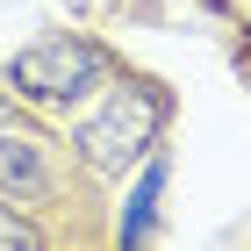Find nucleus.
<instances>
[{
    "label": "nucleus",
    "instance_id": "5",
    "mask_svg": "<svg viewBox=\"0 0 251 251\" xmlns=\"http://www.w3.org/2000/svg\"><path fill=\"white\" fill-rule=\"evenodd\" d=\"M7 244H43V230H36V223H22V215L0 201V251H7Z\"/></svg>",
    "mask_w": 251,
    "mask_h": 251
},
{
    "label": "nucleus",
    "instance_id": "2",
    "mask_svg": "<svg viewBox=\"0 0 251 251\" xmlns=\"http://www.w3.org/2000/svg\"><path fill=\"white\" fill-rule=\"evenodd\" d=\"M7 86L22 100H36V108H72V100H86V94L108 86V58L86 36H50V43H29L7 65Z\"/></svg>",
    "mask_w": 251,
    "mask_h": 251
},
{
    "label": "nucleus",
    "instance_id": "4",
    "mask_svg": "<svg viewBox=\"0 0 251 251\" xmlns=\"http://www.w3.org/2000/svg\"><path fill=\"white\" fill-rule=\"evenodd\" d=\"M158 187H165V165H144L129 208H122V244H144V237H151V223H158Z\"/></svg>",
    "mask_w": 251,
    "mask_h": 251
},
{
    "label": "nucleus",
    "instance_id": "3",
    "mask_svg": "<svg viewBox=\"0 0 251 251\" xmlns=\"http://www.w3.org/2000/svg\"><path fill=\"white\" fill-rule=\"evenodd\" d=\"M0 194L22 201V208H43L65 194V165H58V144L36 129H0Z\"/></svg>",
    "mask_w": 251,
    "mask_h": 251
},
{
    "label": "nucleus",
    "instance_id": "1",
    "mask_svg": "<svg viewBox=\"0 0 251 251\" xmlns=\"http://www.w3.org/2000/svg\"><path fill=\"white\" fill-rule=\"evenodd\" d=\"M165 115H173L165 86H151V79H122L115 94H108V108L79 129V158H86V173H129V158H144V151L158 144Z\"/></svg>",
    "mask_w": 251,
    "mask_h": 251
}]
</instances>
